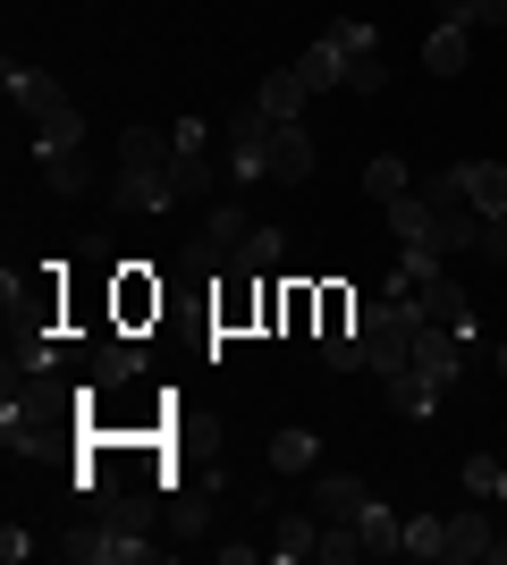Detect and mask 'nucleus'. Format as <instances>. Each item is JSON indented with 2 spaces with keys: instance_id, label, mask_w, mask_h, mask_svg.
<instances>
[{
  "instance_id": "27",
  "label": "nucleus",
  "mask_w": 507,
  "mask_h": 565,
  "mask_svg": "<svg viewBox=\"0 0 507 565\" xmlns=\"http://www.w3.org/2000/svg\"><path fill=\"white\" fill-rule=\"evenodd\" d=\"M363 194H372V203H398V194H406V161H398V152H381V161L363 169Z\"/></svg>"
},
{
  "instance_id": "2",
  "label": "nucleus",
  "mask_w": 507,
  "mask_h": 565,
  "mask_svg": "<svg viewBox=\"0 0 507 565\" xmlns=\"http://www.w3.org/2000/svg\"><path fill=\"white\" fill-rule=\"evenodd\" d=\"M68 565H152V541H145V507H127L119 523H76L68 541Z\"/></svg>"
},
{
  "instance_id": "16",
  "label": "nucleus",
  "mask_w": 507,
  "mask_h": 565,
  "mask_svg": "<svg viewBox=\"0 0 507 565\" xmlns=\"http://www.w3.org/2000/svg\"><path fill=\"white\" fill-rule=\"evenodd\" d=\"M296 76H305V94H338V85H347V51H338L330 34H321V43L305 51V60H296Z\"/></svg>"
},
{
  "instance_id": "33",
  "label": "nucleus",
  "mask_w": 507,
  "mask_h": 565,
  "mask_svg": "<svg viewBox=\"0 0 507 565\" xmlns=\"http://www.w3.org/2000/svg\"><path fill=\"white\" fill-rule=\"evenodd\" d=\"M474 254H490V262H507V220H483V245Z\"/></svg>"
},
{
  "instance_id": "31",
  "label": "nucleus",
  "mask_w": 507,
  "mask_h": 565,
  "mask_svg": "<svg viewBox=\"0 0 507 565\" xmlns=\"http://www.w3.org/2000/svg\"><path fill=\"white\" fill-rule=\"evenodd\" d=\"M169 136H178V152H212V127H203V118H178Z\"/></svg>"
},
{
  "instance_id": "12",
  "label": "nucleus",
  "mask_w": 507,
  "mask_h": 565,
  "mask_svg": "<svg viewBox=\"0 0 507 565\" xmlns=\"http://www.w3.org/2000/svg\"><path fill=\"white\" fill-rule=\"evenodd\" d=\"M414 305L432 312V321H448V330H465V321H474V305H465V287L448 279V270H432V279L414 287Z\"/></svg>"
},
{
  "instance_id": "20",
  "label": "nucleus",
  "mask_w": 507,
  "mask_h": 565,
  "mask_svg": "<svg viewBox=\"0 0 507 565\" xmlns=\"http://www.w3.org/2000/svg\"><path fill=\"white\" fill-rule=\"evenodd\" d=\"M76 143H85L76 102H68V110H51V118H34V152H76Z\"/></svg>"
},
{
  "instance_id": "25",
  "label": "nucleus",
  "mask_w": 507,
  "mask_h": 565,
  "mask_svg": "<svg viewBox=\"0 0 507 565\" xmlns=\"http://www.w3.org/2000/svg\"><path fill=\"white\" fill-rule=\"evenodd\" d=\"M43 178H51L60 203H76V194H85V143H76V152H43Z\"/></svg>"
},
{
  "instance_id": "28",
  "label": "nucleus",
  "mask_w": 507,
  "mask_h": 565,
  "mask_svg": "<svg viewBox=\"0 0 507 565\" xmlns=\"http://www.w3.org/2000/svg\"><path fill=\"white\" fill-rule=\"evenodd\" d=\"M203 228H212L220 245H229V262H237V245H245V228H254V220H245V203H212V220H203Z\"/></svg>"
},
{
  "instance_id": "1",
  "label": "nucleus",
  "mask_w": 507,
  "mask_h": 565,
  "mask_svg": "<svg viewBox=\"0 0 507 565\" xmlns=\"http://www.w3.org/2000/svg\"><path fill=\"white\" fill-rule=\"evenodd\" d=\"M169 169H178V136H169V127H127V136H119V186H110V203L136 212V220L169 212V203H178Z\"/></svg>"
},
{
  "instance_id": "10",
  "label": "nucleus",
  "mask_w": 507,
  "mask_h": 565,
  "mask_svg": "<svg viewBox=\"0 0 507 565\" xmlns=\"http://www.w3.org/2000/svg\"><path fill=\"white\" fill-rule=\"evenodd\" d=\"M457 178H465L483 220H507V161H457Z\"/></svg>"
},
{
  "instance_id": "5",
  "label": "nucleus",
  "mask_w": 507,
  "mask_h": 565,
  "mask_svg": "<svg viewBox=\"0 0 507 565\" xmlns=\"http://www.w3.org/2000/svg\"><path fill=\"white\" fill-rule=\"evenodd\" d=\"M296 178H314V136H305V118H296V127H271V143H263V186H296Z\"/></svg>"
},
{
  "instance_id": "29",
  "label": "nucleus",
  "mask_w": 507,
  "mask_h": 565,
  "mask_svg": "<svg viewBox=\"0 0 507 565\" xmlns=\"http://www.w3.org/2000/svg\"><path fill=\"white\" fill-rule=\"evenodd\" d=\"M136 372H145V347H127V338L94 354V380H136Z\"/></svg>"
},
{
  "instance_id": "6",
  "label": "nucleus",
  "mask_w": 507,
  "mask_h": 565,
  "mask_svg": "<svg viewBox=\"0 0 507 565\" xmlns=\"http://www.w3.org/2000/svg\"><path fill=\"white\" fill-rule=\"evenodd\" d=\"M414 372H432V380H457V372H465L457 330H448V321H432V312H423V330H414Z\"/></svg>"
},
{
  "instance_id": "24",
  "label": "nucleus",
  "mask_w": 507,
  "mask_h": 565,
  "mask_svg": "<svg viewBox=\"0 0 507 565\" xmlns=\"http://www.w3.org/2000/svg\"><path fill=\"white\" fill-rule=\"evenodd\" d=\"M279 254H288V236H279V228H245V245H237V270H245V279H263V270H271Z\"/></svg>"
},
{
  "instance_id": "9",
  "label": "nucleus",
  "mask_w": 507,
  "mask_h": 565,
  "mask_svg": "<svg viewBox=\"0 0 507 565\" xmlns=\"http://www.w3.org/2000/svg\"><path fill=\"white\" fill-rule=\"evenodd\" d=\"M440 388H448V380H432V372H389V405H398V414H414V423H432L440 414Z\"/></svg>"
},
{
  "instance_id": "4",
  "label": "nucleus",
  "mask_w": 507,
  "mask_h": 565,
  "mask_svg": "<svg viewBox=\"0 0 507 565\" xmlns=\"http://www.w3.org/2000/svg\"><path fill=\"white\" fill-rule=\"evenodd\" d=\"M279 118H263V102H245V110L220 118V143H229V169H237V186H263V143Z\"/></svg>"
},
{
  "instance_id": "7",
  "label": "nucleus",
  "mask_w": 507,
  "mask_h": 565,
  "mask_svg": "<svg viewBox=\"0 0 507 565\" xmlns=\"http://www.w3.org/2000/svg\"><path fill=\"white\" fill-rule=\"evenodd\" d=\"M363 507H372V490H363L356 472H321V481H314V515L321 523H356Z\"/></svg>"
},
{
  "instance_id": "11",
  "label": "nucleus",
  "mask_w": 507,
  "mask_h": 565,
  "mask_svg": "<svg viewBox=\"0 0 507 565\" xmlns=\"http://www.w3.org/2000/svg\"><path fill=\"white\" fill-rule=\"evenodd\" d=\"M356 532H363V557H406V515H389L381 498L356 515Z\"/></svg>"
},
{
  "instance_id": "34",
  "label": "nucleus",
  "mask_w": 507,
  "mask_h": 565,
  "mask_svg": "<svg viewBox=\"0 0 507 565\" xmlns=\"http://www.w3.org/2000/svg\"><path fill=\"white\" fill-rule=\"evenodd\" d=\"M483 565H507V541H499V532H490V557Z\"/></svg>"
},
{
  "instance_id": "18",
  "label": "nucleus",
  "mask_w": 507,
  "mask_h": 565,
  "mask_svg": "<svg viewBox=\"0 0 507 565\" xmlns=\"http://www.w3.org/2000/svg\"><path fill=\"white\" fill-rule=\"evenodd\" d=\"M169 186H178V203H212V186H220L212 152H178V169H169Z\"/></svg>"
},
{
  "instance_id": "30",
  "label": "nucleus",
  "mask_w": 507,
  "mask_h": 565,
  "mask_svg": "<svg viewBox=\"0 0 507 565\" xmlns=\"http://www.w3.org/2000/svg\"><path fill=\"white\" fill-rule=\"evenodd\" d=\"M499 472H507V465H490V456H465V465H457V481H465L474 498H499Z\"/></svg>"
},
{
  "instance_id": "36",
  "label": "nucleus",
  "mask_w": 507,
  "mask_h": 565,
  "mask_svg": "<svg viewBox=\"0 0 507 565\" xmlns=\"http://www.w3.org/2000/svg\"><path fill=\"white\" fill-rule=\"evenodd\" d=\"M499 507H507V472H499Z\"/></svg>"
},
{
  "instance_id": "21",
  "label": "nucleus",
  "mask_w": 507,
  "mask_h": 565,
  "mask_svg": "<svg viewBox=\"0 0 507 565\" xmlns=\"http://www.w3.org/2000/svg\"><path fill=\"white\" fill-rule=\"evenodd\" d=\"M314 465H321L314 430H279V439H271V472H314Z\"/></svg>"
},
{
  "instance_id": "19",
  "label": "nucleus",
  "mask_w": 507,
  "mask_h": 565,
  "mask_svg": "<svg viewBox=\"0 0 507 565\" xmlns=\"http://www.w3.org/2000/svg\"><path fill=\"white\" fill-rule=\"evenodd\" d=\"M389 228H398V245H432V203H423V194H398V203H389ZM440 254V245H432Z\"/></svg>"
},
{
  "instance_id": "14",
  "label": "nucleus",
  "mask_w": 507,
  "mask_h": 565,
  "mask_svg": "<svg viewBox=\"0 0 507 565\" xmlns=\"http://www.w3.org/2000/svg\"><path fill=\"white\" fill-rule=\"evenodd\" d=\"M483 557H490V515L483 507L448 515V565H483Z\"/></svg>"
},
{
  "instance_id": "32",
  "label": "nucleus",
  "mask_w": 507,
  "mask_h": 565,
  "mask_svg": "<svg viewBox=\"0 0 507 565\" xmlns=\"http://www.w3.org/2000/svg\"><path fill=\"white\" fill-rule=\"evenodd\" d=\"M347 85H356V94H381L389 68H381V60H356V68H347Z\"/></svg>"
},
{
  "instance_id": "26",
  "label": "nucleus",
  "mask_w": 507,
  "mask_h": 565,
  "mask_svg": "<svg viewBox=\"0 0 507 565\" xmlns=\"http://www.w3.org/2000/svg\"><path fill=\"white\" fill-rule=\"evenodd\" d=\"M321 34H330V43L347 51V68H356V60H381V34H372L363 18H338V25H321Z\"/></svg>"
},
{
  "instance_id": "35",
  "label": "nucleus",
  "mask_w": 507,
  "mask_h": 565,
  "mask_svg": "<svg viewBox=\"0 0 507 565\" xmlns=\"http://www.w3.org/2000/svg\"><path fill=\"white\" fill-rule=\"evenodd\" d=\"M490 372H499V380H507V347H490Z\"/></svg>"
},
{
  "instance_id": "13",
  "label": "nucleus",
  "mask_w": 507,
  "mask_h": 565,
  "mask_svg": "<svg viewBox=\"0 0 507 565\" xmlns=\"http://www.w3.org/2000/svg\"><path fill=\"white\" fill-rule=\"evenodd\" d=\"M9 102H18V110H34V118L68 110V94H60V76H43V68H9Z\"/></svg>"
},
{
  "instance_id": "15",
  "label": "nucleus",
  "mask_w": 507,
  "mask_h": 565,
  "mask_svg": "<svg viewBox=\"0 0 507 565\" xmlns=\"http://www.w3.org/2000/svg\"><path fill=\"white\" fill-rule=\"evenodd\" d=\"M254 102H263V118H279V127H296V118H305V102H314V94H305V76H296V68H279V76H263V94H254Z\"/></svg>"
},
{
  "instance_id": "23",
  "label": "nucleus",
  "mask_w": 507,
  "mask_h": 565,
  "mask_svg": "<svg viewBox=\"0 0 507 565\" xmlns=\"http://www.w3.org/2000/svg\"><path fill=\"white\" fill-rule=\"evenodd\" d=\"M406 557H423V565L448 557V515H406Z\"/></svg>"
},
{
  "instance_id": "17",
  "label": "nucleus",
  "mask_w": 507,
  "mask_h": 565,
  "mask_svg": "<svg viewBox=\"0 0 507 565\" xmlns=\"http://www.w3.org/2000/svg\"><path fill=\"white\" fill-rule=\"evenodd\" d=\"M314 548H321V515L305 507V515L279 523V541H271V565H296V557H314Z\"/></svg>"
},
{
  "instance_id": "8",
  "label": "nucleus",
  "mask_w": 507,
  "mask_h": 565,
  "mask_svg": "<svg viewBox=\"0 0 507 565\" xmlns=\"http://www.w3.org/2000/svg\"><path fill=\"white\" fill-rule=\"evenodd\" d=\"M465 60H474V25L440 18V25H432V43H423V68H432V76H465Z\"/></svg>"
},
{
  "instance_id": "22",
  "label": "nucleus",
  "mask_w": 507,
  "mask_h": 565,
  "mask_svg": "<svg viewBox=\"0 0 507 565\" xmlns=\"http://www.w3.org/2000/svg\"><path fill=\"white\" fill-rule=\"evenodd\" d=\"M321 363H330V372H363V321H330V338H321Z\"/></svg>"
},
{
  "instance_id": "3",
  "label": "nucleus",
  "mask_w": 507,
  "mask_h": 565,
  "mask_svg": "<svg viewBox=\"0 0 507 565\" xmlns=\"http://www.w3.org/2000/svg\"><path fill=\"white\" fill-rule=\"evenodd\" d=\"M423 203H432V245H440V254H465V245H483V212H474V194H465L457 161L440 169V178H423Z\"/></svg>"
}]
</instances>
